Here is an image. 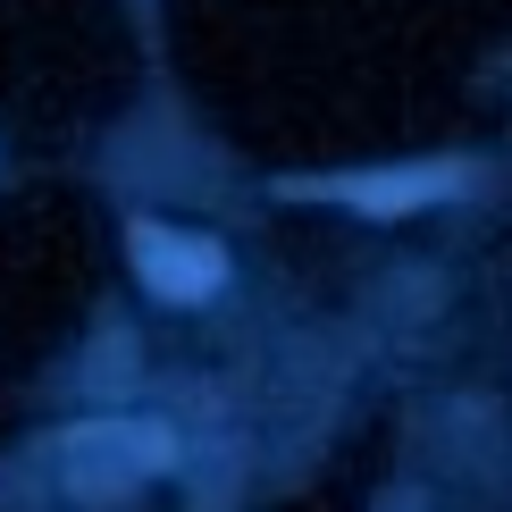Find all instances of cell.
Returning <instances> with one entry per match:
<instances>
[{
  "mask_svg": "<svg viewBox=\"0 0 512 512\" xmlns=\"http://www.w3.org/2000/svg\"><path fill=\"white\" fill-rule=\"evenodd\" d=\"M160 462H168V429H152V420H84V429H68V487L84 504L126 496Z\"/></svg>",
  "mask_w": 512,
  "mask_h": 512,
  "instance_id": "obj_1",
  "label": "cell"
},
{
  "mask_svg": "<svg viewBox=\"0 0 512 512\" xmlns=\"http://www.w3.org/2000/svg\"><path fill=\"white\" fill-rule=\"evenodd\" d=\"M135 269H143V286H152L160 303H202V294H219L227 252L210 236H177V227L143 219L135 227Z\"/></svg>",
  "mask_w": 512,
  "mask_h": 512,
  "instance_id": "obj_2",
  "label": "cell"
},
{
  "mask_svg": "<svg viewBox=\"0 0 512 512\" xmlns=\"http://www.w3.org/2000/svg\"><path fill=\"white\" fill-rule=\"evenodd\" d=\"M462 185V168L454 160H437V168H387V177H345L336 194H345L353 210H420L429 194H454Z\"/></svg>",
  "mask_w": 512,
  "mask_h": 512,
  "instance_id": "obj_3",
  "label": "cell"
}]
</instances>
